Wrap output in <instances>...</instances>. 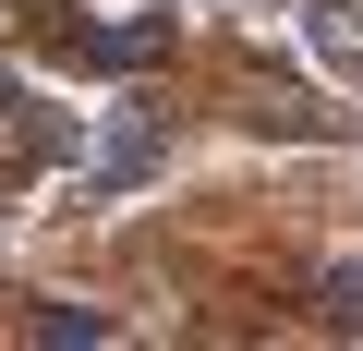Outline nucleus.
Returning a JSON list of instances; mask_svg holds the SVG:
<instances>
[{
    "label": "nucleus",
    "mask_w": 363,
    "mask_h": 351,
    "mask_svg": "<svg viewBox=\"0 0 363 351\" xmlns=\"http://www.w3.org/2000/svg\"><path fill=\"white\" fill-rule=\"evenodd\" d=\"M315 315H327V327H363V267H327V279H315Z\"/></svg>",
    "instance_id": "7ed1b4c3"
},
{
    "label": "nucleus",
    "mask_w": 363,
    "mask_h": 351,
    "mask_svg": "<svg viewBox=\"0 0 363 351\" xmlns=\"http://www.w3.org/2000/svg\"><path fill=\"white\" fill-rule=\"evenodd\" d=\"M37 339H109V315H85V303H49V315H37Z\"/></svg>",
    "instance_id": "20e7f679"
},
{
    "label": "nucleus",
    "mask_w": 363,
    "mask_h": 351,
    "mask_svg": "<svg viewBox=\"0 0 363 351\" xmlns=\"http://www.w3.org/2000/svg\"><path fill=\"white\" fill-rule=\"evenodd\" d=\"M61 145H73V121H61V109H25L13 73H0V182H13V169H37V157H61Z\"/></svg>",
    "instance_id": "f03ea898"
},
{
    "label": "nucleus",
    "mask_w": 363,
    "mask_h": 351,
    "mask_svg": "<svg viewBox=\"0 0 363 351\" xmlns=\"http://www.w3.org/2000/svg\"><path fill=\"white\" fill-rule=\"evenodd\" d=\"M37 49H61V61H85V73H145V61H169V13H145V25H73V13H37Z\"/></svg>",
    "instance_id": "f257e3e1"
}]
</instances>
